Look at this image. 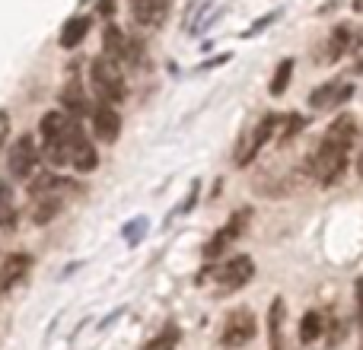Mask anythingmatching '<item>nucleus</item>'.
I'll list each match as a JSON object with an SVG mask.
<instances>
[{
  "label": "nucleus",
  "instance_id": "nucleus-2",
  "mask_svg": "<svg viewBox=\"0 0 363 350\" xmlns=\"http://www.w3.org/2000/svg\"><path fill=\"white\" fill-rule=\"evenodd\" d=\"M77 121L67 118L64 112H45L38 121V134H42V153L48 163L55 166H67L70 159V140L77 134Z\"/></svg>",
  "mask_w": 363,
  "mask_h": 350
},
{
  "label": "nucleus",
  "instance_id": "nucleus-6",
  "mask_svg": "<svg viewBox=\"0 0 363 350\" xmlns=\"http://www.w3.org/2000/svg\"><path fill=\"white\" fill-rule=\"evenodd\" d=\"M255 274V264H252L249 255H233L230 261H223L217 271H213V281H217L220 290H239L252 281Z\"/></svg>",
  "mask_w": 363,
  "mask_h": 350
},
{
  "label": "nucleus",
  "instance_id": "nucleus-17",
  "mask_svg": "<svg viewBox=\"0 0 363 350\" xmlns=\"http://www.w3.org/2000/svg\"><path fill=\"white\" fill-rule=\"evenodd\" d=\"M16 226V194H13L10 181L0 179V230L10 232Z\"/></svg>",
  "mask_w": 363,
  "mask_h": 350
},
{
  "label": "nucleus",
  "instance_id": "nucleus-18",
  "mask_svg": "<svg viewBox=\"0 0 363 350\" xmlns=\"http://www.w3.org/2000/svg\"><path fill=\"white\" fill-rule=\"evenodd\" d=\"M322 328H325V319H322L319 309H306L303 319H300V344H313V341H319Z\"/></svg>",
  "mask_w": 363,
  "mask_h": 350
},
{
  "label": "nucleus",
  "instance_id": "nucleus-13",
  "mask_svg": "<svg viewBox=\"0 0 363 350\" xmlns=\"http://www.w3.org/2000/svg\"><path fill=\"white\" fill-rule=\"evenodd\" d=\"M284 319H287V306L277 296L268 309V350H287V344H284Z\"/></svg>",
  "mask_w": 363,
  "mask_h": 350
},
{
  "label": "nucleus",
  "instance_id": "nucleus-15",
  "mask_svg": "<svg viewBox=\"0 0 363 350\" xmlns=\"http://www.w3.org/2000/svg\"><path fill=\"white\" fill-rule=\"evenodd\" d=\"M274 121H277L274 115H268V118H264L262 125L255 128V134H252V137H249V144H242V147H239V150H242V153H236V163H239V166L252 163V157H255V153L262 150V147H264V140H268V137H271V131H274Z\"/></svg>",
  "mask_w": 363,
  "mask_h": 350
},
{
  "label": "nucleus",
  "instance_id": "nucleus-14",
  "mask_svg": "<svg viewBox=\"0 0 363 350\" xmlns=\"http://www.w3.org/2000/svg\"><path fill=\"white\" fill-rule=\"evenodd\" d=\"M64 188H70V181H64L61 175L55 172H38V175H29V194L32 198H51V194H57L61 198Z\"/></svg>",
  "mask_w": 363,
  "mask_h": 350
},
{
  "label": "nucleus",
  "instance_id": "nucleus-19",
  "mask_svg": "<svg viewBox=\"0 0 363 350\" xmlns=\"http://www.w3.org/2000/svg\"><path fill=\"white\" fill-rule=\"evenodd\" d=\"M86 32H89V19L86 16L67 19V23H64V29H61V48H77V45L86 38Z\"/></svg>",
  "mask_w": 363,
  "mask_h": 350
},
{
  "label": "nucleus",
  "instance_id": "nucleus-25",
  "mask_svg": "<svg viewBox=\"0 0 363 350\" xmlns=\"http://www.w3.org/2000/svg\"><path fill=\"white\" fill-rule=\"evenodd\" d=\"M354 300H357V325H360V350H363V277L354 283Z\"/></svg>",
  "mask_w": 363,
  "mask_h": 350
},
{
  "label": "nucleus",
  "instance_id": "nucleus-20",
  "mask_svg": "<svg viewBox=\"0 0 363 350\" xmlns=\"http://www.w3.org/2000/svg\"><path fill=\"white\" fill-rule=\"evenodd\" d=\"M57 210H61V198H57V194H51V198H38L32 220H35V226H45L48 220L57 217Z\"/></svg>",
  "mask_w": 363,
  "mask_h": 350
},
{
  "label": "nucleus",
  "instance_id": "nucleus-26",
  "mask_svg": "<svg viewBox=\"0 0 363 350\" xmlns=\"http://www.w3.org/2000/svg\"><path fill=\"white\" fill-rule=\"evenodd\" d=\"M6 134H10V115H6L4 108H0V147H4Z\"/></svg>",
  "mask_w": 363,
  "mask_h": 350
},
{
  "label": "nucleus",
  "instance_id": "nucleus-27",
  "mask_svg": "<svg viewBox=\"0 0 363 350\" xmlns=\"http://www.w3.org/2000/svg\"><path fill=\"white\" fill-rule=\"evenodd\" d=\"M354 10H357V13H363V0H354Z\"/></svg>",
  "mask_w": 363,
  "mask_h": 350
},
{
  "label": "nucleus",
  "instance_id": "nucleus-16",
  "mask_svg": "<svg viewBox=\"0 0 363 350\" xmlns=\"http://www.w3.org/2000/svg\"><path fill=\"white\" fill-rule=\"evenodd\" d=\"M106 57H112L115 64L118 61H134V51L128 45V38L121 35L118 26H108L106 29Z\"/></svg>",
  "mask_w": 363,
  "mask_h": 350
},
{
  "label": "nucleus",
  "instance_id": "nucleus-5",
  "mask_svg": "<svg viewBox=\"0 0 363 350\" xmlns=\"http://www.w3.org/2000/svg\"><path fill=\"white\" fill-rule=\"evenodd\" d=\"M35 163H38L35 140H32L29 134H23V137L13 140L10 150H6V169H10V175H16V179H29V175L35 172Z\"/></svg>",
  "mask_w": 363,
  "mask_h": 350
},
{
  "label": "nucleus",
  "instance_id": "nucleus-10",
  "mask_svg": "<svg viewBox=\"0 0 363 350\" xmlns=\"http://www.w3.org/2000/svg\"><path fill=\"white\" fill-rule=\"evenodd\" d=\"M93 134L102 140V144H112V140H118V134H121L118 112H115L112 106H106V102H99V106L93 108Z\"/></svg>",
  "mask_w": 363,
  "mask_h": 350
},
{
  "label": "nucleus",
  "instance_id": "nucleus-11",
  "mask_svg": "<svg viewBox=\"0 0 363 350\" xmlns=\"http://www.w3.org/2000/svg\"><path fill=\"white\" fill-rule=\"evenodd\" d=\"M96 163H99V157H96L93 144L86 140V134H83V128H77L74 140H70V159L67 166H74L77 172H93Z\"/></svg>",
  "mask_w": 363,
  "mask_h": 350
},
{
  "label": "nucleus",
  "instance_id": "nucleus-21",
  "mask_svg": "<svg viewBox=\"0 0 363 350\" xmlns=\"http://www.w3.org/2000/svg\"><path fill=\"white\" fill-rule=\"evenodd\" d=\"M61 102H64V108H70V112H74V118L86 112V99H83V89H80V83H77V80L64 86Z\"/></svg>",
  "mask_w": 363,
  "mask_h": 350
},
{
  "label": "nucleus",
  "instance_id": "nucleus-8",
  "mask_svg": "<svg viewBox=\"0 0 363 350\" xmlns=\"http://www.w3.org/2000/svg\"><path fill=\"white\" fill-rule=\"evenodd\" d=\"M351 93H354L351 83H341V80L322 83V86H315L313 93H309V106H313L315 112H325V108H335L338 102H345Z\"/></svg>",
  "mask_w": 363,
  "mask_h": 350
},
{
  "label": "nucleus",
  "instance_id": "nucleus-22",
  "mask_svg": "<svg viewBox=\"0 0 363 350\" xmlns=\"http://www.w3.org/2000/svg\"><path fill=\"white\" fill-rule=\"evenodd\" d=\"M179 338H182L179 328H176V325H166L163 332L157 334V338L147 341V347H144V350H176V347H179Z\"/></svg>",
  "mask_w": 363,
  "mask_h": 350
},
{
  "label": "nucleus",
  "instance_id": "nucleus-7",
  "mask_svg": "<svg viewBox=\"0 0 363 350\" xmlns=\"http://www.w3.org/2000/svg\"><path fill=\"white\" fill-rule=\"evenodd\" d=\"M29 271H32V255H26V252L6 255L4 264H0V293H10L16 283H23Z\"/></svg>",
  "mask_w": 363,
  "mask_h": 350
},
{
  "label": "nucleus",
  "instance_id": "nucleus-4",
  "mask_svg": "<svg viewBox=\"0 0 363 350\" xmlns=\"http://www.w3.org/2000/svg\"><path fill=\"white\" fill-rule=\"evenodd\" d=\"M255 332H258V319H255V312L252 309H233L230 315H226V322H223V332H220V344L223 347H230V350H239V347H245L252 338H255Z\"/></svg>",
  "mask_w": 363,
  "mask_h": 350
},
{
  "label": "nucleus",
  "instance_id": "nucleus-12",
  "mask_svg": "<svg viewBox=\"0 0 363 350\" xmlns=\"http://www.w3.org/2000/svg\"><path fill=\"white\" fill-rule=\"evenodd\" d=\"M134 23H140L144 29H157L169 13V0H131Z\"/></svg>",
  "mask_w": 363,
  "mask_h": 350
},
{
  "label": "nucleus",
  "instance_id": "nucleus-23",
  "mask_svg": "<svg viewBox=\"0 0 363 350\" xmlns=\"http://www.w3.org/2000/svg\"><path fill=\"white\" fill-rule=\"evenodd\" d=\"M290 77H294V61H290V57H284V61L277 64V70H274V80H271V96H284Z\"/></svg>",
  "mask_w": 363,
  "mask_h": 350
},
{
  "label": "nucleus",
  "instance_id": "nucleus-9",
  "mask_svg": "<svg viewBox=\"0 0 363 350\" xmlns=\"http://www.w3.org/2000/svg\"><path fill=\"white\" fill-rule=\"evenodd\" d=\"M245 220H249V210H242V213H233V217H230V223H226L223 230H220L217 236H213L211 242L204 245V255H207V258H220V255H223V252L230 249L233 242H236V236H239V232H242Z\"/></svg>",
  "mask_w": 363,
  "mask_h": 350
},
{
  "label": "nucleus",
  "instance_id": "nucleus-28",
  "mask_svg": "<svg viewBox=\"0 0 363 350\" xmlns=\"http://www.w3.org/2000/svg\"><path fill=\"white\" fill-rule=\"evenodd\" d=\"M357 169H360V175H363V150H360V159H357Z\"/></svg>",
  "mask_w": 363,
  "mask_h": 350
},
{
  "label": "nucleus",
  "instance_id": "nucleus-1",
  "mask_svg": "<svg viewBox=\"0 0 363 350\" xmlns=\"http://www.w3.org/2000/svg\"><path fill=\"white\" fill-rule=\"evenodd\" d=\"M354 140H357V118L354 115H341L332 125L325 128V137H322L319 150H315L313 163H309V172L319 185H335V181L345 175L347 159H351Z\"/></svg>",
  "mask_w": 363,
  "mask_h": 350
},
{
  "label": "nucleus",
  "instance_id": "nucleus-24",
  "mask_svg": "<svg viewBox=\"0 0 363 350\" xmlns=\"http://www.w3.org/2000/svg\"><path fill=\"white\" fill-rule=\"evenodd\" d=\"M347 45H351V32H347V26H338V29L332 32V38H328V48H332L328 51V57H332V61L335 57H341L347 51Z\"/></svg>",
  "mask_w": 363,
  "mask_h": 350
},
{
  "label": "nucleus",
  "instance_id": "nucleus-3",
  "mask_svg": "<svg viewBox=\"0 0 363 350\" xmlns=\"http://www.w3.org/2000/svg\"><path fill=\"white\" fill-rule=\"evenodd\" d=\"M89 86H93L96 99L106 102V106H118V102H125V74H121V67L112 61V57H96L93 64H89Z\"/></svg>",
  "mask_w": 363,
  "mask_h": 350
}]
</instances>
